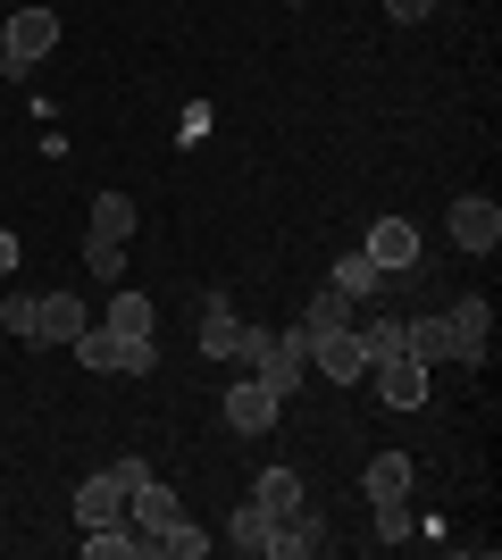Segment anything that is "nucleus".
<instances>
[{"label":"nucleus","instance_id":"nucleus-20","mask_svg":"<svg viewBox=\"0 0 502 560\" xmlns=\"http://www.w3.org/2000/svg\"><path fill=\"white\" fill-rule=\"evenodd\" d=\"M210 527H201V518H185V511H176V518H167V527H160V552L167 560H201V552H210Z\"/></svg>","mask_w":502,"mask_h":560},{"label":"nucleus","instance_id":"nucleus-30","mask_svg":"<svg viewBox=\"0 0 502 560\" xmlns=\"http://www.w3.org/2000/svg\"><path fill=\"white\" fill-rule=\"evenodd\" d=\"M285 9H302V0H285Z\"/></svg>","mask_w":502,"mask_h":560},{"label":"nucleus","instance_id":"nucleus-2","mask_svg":"<svg viewBox=\"0 0 502 560\" xmlns=\"http://www.w3.org/2000/svg\"><path fill=\"white\" fill-rule=\"evenodd\" d=\"M151 477V460H109L75 486V527H101V518H126V493Z\"/></svg>","mask_w":502,"mask_h":560},{"label":"nucleus","instance_id":"nucleus-10","mask_svg":"<svg viewBox=\"0 0 502 560\" xmlns=\"http://www.w3.org/2000/svg\"><path fill=\"white\" fill-rule=\"evenodd\" d=\"M311 552H327V518L302 502V511L277 518V536H268V560H311Z\"/></svg>","mask_w":502,"mask_h":560},{"label":"nucleus","instance_id":"nucleus-26","mask_svg":"<svg viewBox=\"0 0 502 560\" xmlns=\"http://www.w3.org/2000/svg\"><path fill=\"white\" fill-rule=\"evenodd\" d=\"M360 351H369V360H394V351H402V318H369V327H360Z\"/></svg>","mask_w":502,"mask_h":560},{"label":"nucleus","instance_id":"nucleus-9","mask_svg":"<svg viewBox=\"0 0 502 560\" xmlns=\"http://www.w3.org/2000/svg\"><path fill=\"white\" fill-rule=\"evenodd\" d=\"M453 243H460V252H494V243H502V201L460 192V201H453Z\"/></svg>","mask_w":502,"mask_h":560},{"label":"nucleus","instance_id":"nucleus-16","mask_svg":"<svg viewBox=\"0 0 502 560\" xmlns=\"http://www.w3.org/2000/svg\"><path fill=\"white\" fill-rule=\"evenodd\" d=\"M402 351L428 360V369H444V360H453V327H444V318H402Z\"/></svg>","mask_w":502,"mask_h":560},{"label":"nucleus","instance_id":"nucleus-23","mask_svg":"<svg viewBox=\"0 0 502 560\" xmlns=\"http://www.w3.org/2000/svg\"><path fill=\"white\" fill-rule=\"evenodd\" d=\"M84 277L118 284V277H126V243H101V234H93V243H84Z\"/></svg>","mask_w":502,"mask_h":560},{"label":"nucleus","instance_id":"nucleus-14","mask_svg":"<svg viewBox=\"0 0 502 560\" xmlns=\"http://www.w3.org/2000/svg\"><path fill=\"white\" fill-rule=\"evenodd\" d=\"M243 343H252V327H243L226 302L201 310V360H243Z\"/></svg>","mask_w":502,"mask_h":560},{"label":"nucleus","instance_id":"nucleus-15","mask_svg":"<svg viewBox=\"0 0 502 560\" xmlns=\"http://www.w3.org/2000/svg\"><path fill=\"white\" fill-rule=\"evenodd\" d=\"M84 560H151V544L126 518H101V527H84Z\"/></svg>","mask_w":502,"mask_h":560},{"label":"nucleus","instance_id":"nucleus-7","mask_svg":"<svg viewBox=\"0 0 502 560\" xmlns=\"http://www.w3.org/2000/svg\"><path fill=\"white\" fill-rule=\"evenodd\" d=\"M311 369H318V376H335V385H360V376H369L360 327H327V335H311Z\"/></svg>","mask_w":502,"mask_h":560},{"label":"nucleus","instance_id":"nucleus-13","mask_svg":"<svg viewBox=\"0 0 502 560\" xmlns=\"http://www.w3.org/2000/svg\"><path fill=\"white\" fill-rule=\"evenodd\" d=\"M360 486H369V502H402V493L419 486V460H410V452H377V460L360 468Z\"/></svg>","mask_w":502,"mask_h":560},{"label":"nucleus","instance_id":"nucleus-21","mask_svg":"<svg viewBox=\"0 0 502 560\" xmlns=\"http://www.w3.org/2000/svg\"><path fill=\"white\" fill-rule=\"evenodd\" d=\"M93 234L101 243H126V234H135V201H126V192H101L93 201Z\"/></svg>","mask_w":502,"mask_h":560},{"label":"nucleus","instance_id":"nucleus-4","mask_svg":"<svg viewBox=\"0 0 502 560\" xmlns=\"http://www.w3.org/2000/svg\"><path fill=\"white\" fill-rule=\"evenodd\" d=\"M444 327H453V369H486V360H494V302H486V293L453 302Z\"/></svg>","mask_w":502,"mask_h":560},{"label":"nucleus","instance_id":"nucleus-18","mask_svg":"<svg viewBox=\"0 0 502 560\" xmlns=\"http://www.w3.org/2000/svg\"><path fill=\"white\" fill-rule=\"evenodd\" d=\"M327 284H335V293H352V302H377V293H385V277H377V259H369V252H343Z\"/></svg>","mask_w":502,"mask_h":560},{"label":"nucleus","instance_id":"nucleus-8","mask_svg":"<svg viewBox=\"0 0 502 560\" xmlns=\"http://www.w3.org/2000/svg\"><path fill=\"white\" fill-rule=\"evenodd\" d=\"M176 511H185V502H176V486H160V477H143V486L126 493V527H135L151 552H160V527H167Z\"/></svg>","mask_w":502,"mask_h":560},{"label":"nucleus","instance_id":"nucleus-12","mask_svg":"<svg viewBox=\"0 0 502 560\" xmlns=\"http://www.w3.org/2000/svg\"><path fill=\"white\" fill-rule=\"evenodd\" d=\"M84 327H93V318H84L75 293H43V302H34V343H75Z\"/></svg>","mask_w":502,"mask_h":560},{"label":"nucleus","instance_id":"nucleus-3","mask_svg":"<svg viewBox=\"0 0 502 560\" xmlns=\"http://www.w3.org/2000/svg\"><path fill=\"white\" fill-rule=\"evenodd\" d=\"M50 50H59V9H17V18H0V59H9V75L43 68Z\"/></svg>","mask_w":502,"mask_h":560},{"label":"nucleus","instance_id":"nucleus-11","mask_svg":"<svg viewBox=\"0 0 502 560\" xmlns=\"http://www.w3.org/2000/svg\"><path fill=\"white\" fill-rule=\"evenodd\" d=\"M226 427H235V435H268V427H277V394H268L260 376L226 385Z\"/></svg>","mask_w":502,"mask_h":560},{"label":"nucleus","instance_id":"nucleus-1","mask_svg":"<svg viewBox=\"0 0 502 560\" xmlns=\"http://www.w3.org/2000/svg\"><path fill=\"white\" fill-rule=\"evenodd\" d=\"M243 360H252V376H260L277 401H293V385L311 376V327H285V335H268L252 327V343H243Z\"/></svg>","mask_w":502,"mask_h":560},{"label":"nucleus","instance_id":"nucleus-17","mask_svg":"<svg viewBox=\"0 0 502 560\" xmlns=\"http://www.w3.org/2000/svg\"><path fill=\"white\" fill-rule=\"evenodd\" d=\"M252 502H260L268 518H285V511H302L311 493H302V477H293V468H260V486H252Z\"/></svg>","mask_w":502,"mask_h":560},{"label":"nucleus","instance_id":"nucleus-29","mask_svg":"<svg viewBox=\"0 0 502 560\" xmlns=\"http://www.w3.org/2000/svg\"><path fill=\"white\" fill-rule=\"evenodd\" d=\"M0 84H9V59H0Z\"/></svg>","mask_w":502,"mask_h":560},{"label":"nucleus","instance_id":"nucleus-25","mask_svg":"<svg viewBox=\"0 0 502 560\" xmlns=\"http://www.w3.org/2000/svg\"><path fill=\"white\" fill-rule=\"evenodd\" d=\"M419 536V518H410V493L402 502H377V544H410Z\"/></svg>","mask_w":502,"mask_h":560},{"label":"nucleus","instance_id":"nucleus-19","mask_svg":"<svg viewBox=\"0 0 502 560\" xmlns=\"http://www.w3.org/2000/svg\"><path fill=\"white\" fill-rule=\"evenodd\" d=\"M268 536H277V518H268L260 502H243V511H226V544H235V552H260V560H268Z\"/></svg>","mask_w":502,"mask_h":560},{"label":"nucleus","instance_id":"nucleus-22","mask_svg":"<svg viewBox=\"0 0 502 560\" xmlns=\"http://www.w3.org/2000/svg\"><path fill=\"white\" fill-rule=\"evenodd\" d=\"M302 327H311V335H327V327H352V293H335V284H327V293H311Z\"/></svg>","mask_w":502,"mask_h":560},{"label":"nucleus","instance_id":"nucleus-5","mask_svg":"<svg viewBox=\"0 0 502 560\" xmlns=\"http://www.w3.org/2000/svg\"><path fill=\"white\" fill-rule=\"evenodd\" d=\"M360 385H377L385 410H428V360H410V351L369 360V376H360Z\"/></svg>","mask_w":502,"mask_h":560},{"label":"nucleus","instance_id":"nucleus-6","mask_svg":"<svg viewBox=\"0 0 502 560\" xmlns=\"http://www.w3.org/2000/svg\"><path fill=\"white\" fill-rule=\"evenodd\" d=\"M360 252L377 259V277H385V284H394V277H419V226H410V218H377Z\"/></svg>","mask_w":502,"mask_h":560},{"label":"nucleus","instance_id":"nucleus-28","mask_svg":"<svg viewBox=\"0 0 502 560\" xmlns=\"http://www.w3.org/2000/svg\"><path fill=\"white\" fill-rule=\"evenodd\" d=\"M385 18H394V25H428L435 0H385Z\"/></svg>","mask_w":502,"mask_h":560},{"label":"nucleus","instance_id":"nucleus-24","mask_svg":"<svg viewBox=\"0 0 502 560\" xmlns=\"http://www.w3.org/2000/svg\"><path fill=\"white\" fill-rule=\"evenodd\" d=\"M109 335H151V302L143 293H118V302H109Z\"/></svg>","mask_w":502,"mask_h":560},{"label":"nucleus","instance_id":"nucleus-27","mask_svg":"<svg viewBox=\"0 0 502 560\" xmlns=\"http://www.w3.org/2000/svg\"><path fill=\"white\" fill-rule=\"evenodd\" d=\"M0 335L34 343V293H9V302H0Z\"/></svg>","mask_w":502,"mask_h":560}]
</instances>
